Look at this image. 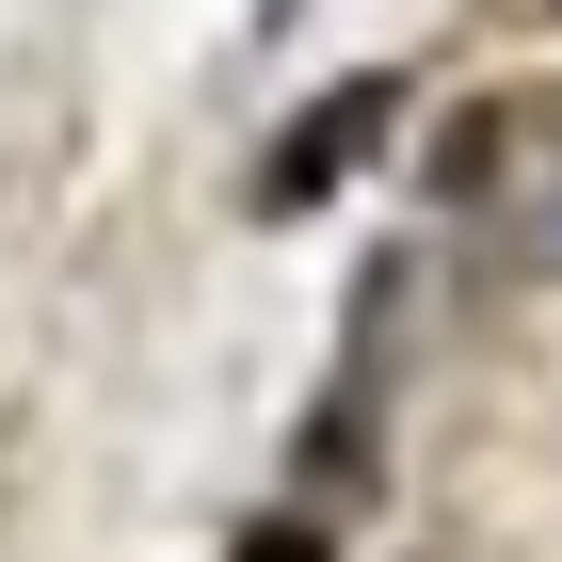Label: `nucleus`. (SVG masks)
Wrapping results in <instances>:
<instances>
[{
  "mask_svg": "<svg viewBox=\"0 0 562 562\" xmlns=\"http://www.w3.org/2000/svg\"><path fill=\"white\" fill-rule=\"evenodd\" d=\"M370 113H386V81H353V97H338V113H322V130H305V145H290V161H273V210H305V193H322V177H338V161H353V145H370Z\"/></svg>",
  "mask_w": 562,
  "mask_h": 562,
  "instance_id": "obj_1",
  "label": "nucleus"
}]
</instances>
